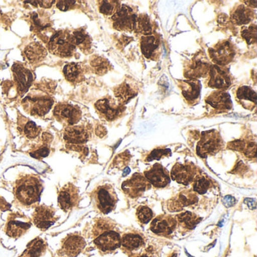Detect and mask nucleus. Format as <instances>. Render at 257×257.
I'll return each mask as SVG.
<instances>
[{
    "label": "nucleus",
    "mask_w": 257,
    "mask_h": 257,
    "mask_svg": "<svg viewBox=\"0 0 257 257\" xmlns=\"http://www.w3.org/2000/svg\"><path fill=\"white\" fill-rule=\"evenodd\" d=\"M85 239L82 236L76 234H69L62 240L61 249L58 252V256H77L85 248Z\"/></svg>",
    "instance_id": "obj_14"
},
{
    "label": "nucleus",
    "mask_w": 257,
    "mask_h": 257,
    "mask_svg": "<svg viewBox=\"0 0 257 257\" xmlns=\"http://www.w3.org/2000/svg\"><path fill=\"white\" fill-rule=\"evenodd\" d=\"M13 72L14 81L19 92H26L34 80L32 72L21 64H15L13 67Z\"/></svg>",
    "instance_id": "obj_24"
},
{
    "label": "nucleus",
    "mask_w": 257,
    "mask_h": 257,
    "mask_svg": "<svg viewBox=\"0 0 257 257\" xmlns=\"http://www.w3.org/2000/svg\"><path fill=\"white\" fill-rule=\"evenodd\" d=\"M94 244L103 252L115 250L121 245V237L116 231H105L97 235L94 240Z\"/></svg>",
    "instance_id": "obj_21"
},
{
    "label": "nucleus",
    "mask_w": 257,
    "mask_h": 257,
    "mask_svg": "<svg viewBox=\"0 0 257 257\" xmlns=\"http://www.w3.org/2000/svg\"><path fill=\"white\" fill-rule=\"evenodd\" d=\"M137 18L138 16L131 7L121 6L112 16L113 28L118 31L132 32L135 31Z\"/></svg>",
    "instance_id": "obj_8"
},
{
    "label": "nucleus",
    "mask_w": 257,
    "mask_h": 257,
    "mask_svg": "<svg viewBox=\"0 0 257 257\" xmlns=\"http://www.w3.org/2000/svg\"><path fill=\"white\" fill-rule=\"evenodd\" d=\"M114 225L112 224V222L109 219H99L94 227V236L97 237L99 234L101 233L105 232V231H109L112 230L113 228Z\"/></svg>",
    "instance_id": "obj_44"
},
{
    "label": "nucleus",
    "mask_w": 257,
    "mask_h": 257,
    "mask_svg": "<svg viewBox=\"0 0 257 257\" xmlns=\"http://www.w3.org/2000/svg\"><path fill=\"white\" fill-rule=\"evenodd\" d=\"M205 101L209 106L219 112L229 110L233 106L231 97L224 91H216L211 93L205 99Z\"/></svg>",
    "instance_id": "obj_25"
},
{
    "label": "nucleus",
    "mask_w": 257,
    "mask_h": 257,
    "mask_svg": "<svg viewBox=\"0 0 257 257\" xmlns=\"http://www.w3.org/2000/svg\"><path fill=\"white\" fill-rule=\"evenodd\" d=\"M76 3V1H58L56 6L61 11H67L73 9Z\"/></svg>",
    "instance_id": "obj_47"
},
{
    "label": "nucleus",
    "mask_w": 257,
    "mask_h": 257,
    "mask_svg": "<svg viewBox=\"0 0 257 257\" xmlns=\"http://www.w3.org/2000/svg\"><path fill=\"white\" fill-rule=\"evenodd\" d=\"M43 189V182L38 176H22L13 186L15 202L22 207H37Z\"/></svg>",
    "instance_id": "obj_1"
},
{
    "label": "nucleus",
    "mask_w": 257,
    "mask_h": 257,
    "mask_svg": "<svg viewBox=\"0 0 257 257\" xmlns=\"http://www.w3.org/2000/svg\"><path fill=\"white\" fill-rule=\"evenodd\" d=\"M210 67L211 64L204 52H198L185 66V77L188 79L205 77L208 75Z\"/></svg>",
    "instance_id": "obj_5"
},
{
    "label": "nucleus",
    "mask_w": 257,
    "mask_h": 257,
    "mask_svg": "<svg viewBox=\"0 0 257 257\" xmlns=\"http://www.w3.org/2000/svg\"><path fill=\"white\" fill-rule=\"evenodd\" d=\"M75 46H78L84 53H89L91 48V40L83 29L75 31L72 34Z\"/></svg>",
    "instance_id": "obj_33"
},
{
    "label": "nucleus",
    "mask_w": 257,
    "mask_h": 257,
    "mask_svg": "<svg viewBox=\"0 0 257 257\" xmlns=\"http://www.w3.org/2000/svg\"><path fill=\"white\" fill-rule=\"evenodd\" d=\"M93 206L99 213L106 214L115 209L118 197L111 185L104 184L96 188L91 195Z\"/></svg>",
    "instance_id": "obj_2"
},
{
    "label": "nucleus",
    "mask_w": 257,
    "mask_h": 257,
    "mask_svg": "<svg viewBox=\"0 0 257 257\" xmlns=\"http://www.w3.org/2000/svg\"><path fill=\"white\" fill-rule=\"evenodd\" d=\"M228 148L231 150L243 153L246 157H255V142H246L245 141H235L230 143L228 146Z\"/></svg>",
    "instance_id": "obj_35"
},
{
    "label": "nucleus",
    "mask_w": 257,
    "mask_h": 257,
    "mask_svg": "<svg viewBox=\"0 0 257 257\" xmlns=\"http://www.w3.org/2000/svg\"><path fill=\"white\" fill-rule=\"evenodd\" d=\"M64 138L67 144L78 147L89 140L90 132L84 125L68 126L64 130Z\"/></svg>",
    "instance_id": "obj_20"
},
{
    "label": "nucleus",
    "mask_w": 257,
    "mask_h": 257,
    "mask_svg": "<svg viewBox=\"0 0 257 257\" xmlns=\"http://www.w3.org/2000/svg\"><path fill=\"white\" fill-rule=\"evenodd\" d=\"M223 147V141L219 132L215 130L203 132L197 145V154L201 158H207L219 153Z\"/></svg>",
    "instance_id": "obj_4"
},
{
    "label": "nucleus",
    "mask_w": 257,
    "mask_h": 257,
    "mask_svg": "<svg viewBox=\"0 0 257 257\" xmlns=\"http://www.w3.org/2000/svg\"><path fill=\"white\" fill-rule=\"evenodd\" d=\"M208 75L209 80L207 85L210 88H216L219 91H224L231 85V78L228 72L219 66L211 65Z\"/></svg>",
    "instance_id": "obj_16"
},
{
    "label": "nucleus",
    "mask_w": 257,
    "mask_h": 257,
    "mask_svg": "<svg viewBox=\"0 0 257 257\" xmlns=\"http://www.w3.org/2000/svg\"><path fill=\"white\" fill-rule=\"evenodd\" d=\"M171 154V150L169 149H157V150H153L150 155H149L147 159H146L147 162H152L153 160H159L162 157L170 156Z\"/></svg>",
    "instance_id": "obj_46"
},
{
    "label": "nucleus",
    "mask_w": 257,
    "mask_h": 257,
    "mask_svg": "<svg viewBox=\"0 0 257 257\" xmlns=\"http://www.w3.org/2000/svg\"><path fill=\"white\" fill-rule=\"evenodd\" d=\"M153 211L150 207L147 206H141L137 210V216L138 220L143 224H147L153 218Z\"/></svg>",
    "instance_id": "obj_45"
},
{
    "label": "nucleus",
    "mask_w": 257,
    "mask_h": 257,
    "mask_svg": "<svg viewBox=\"0 0 257 257\" xmlns=\"http://www.w3.org/2000/svg\"><path fill=\"white\" fill-rule=\"evenodd\" d=\"M32 225L31 219L20 213H13L9 216L5 231L7 235L19 238L28 231Z\"/></svg>",
    "instance_id": "obj_7"
},
{
    "label": "nucleus",
    "mask_w": 257,
    "mask_h": 257,
    "mask_svg": "<svg viewBox=\"0 0 257 257\" xmlns=\"http://www.w3.org/2000/svg\"><path fill=\"white\" fill-rule=\"evenodd\" d=\"M42 139H43V144L33 149L32 151L31 152V156L35 159H43L47 157L50 153V144L53 139L52 135L49 133L43 134Z\"/></svg>",
    "instance_id": "obj_36"
},
{
    "label": "nucleus",
    "mask_w": 257,
    "mask_h": 257,
    "mask_svg": "<svg viewBox=\"0 0 257 257\" xmlns=\"http://www.w3.org/2000/svg\"><path fill=\"white\" fill-rule=\"evenodd\" d=\"M114 94L118 103L121 105H125L138 94V89L135 84L125 82L120 84L114 89Z\"/></svg>",
    "instance_id": "obj_26"
},
{
    "label": "nucleus",
    "mask_w": 257,
    "mask_h": 257,
    "mask_svg": "<svg viewBox=\"0 0 257 257\" xmlns=\"http://www.w3.org/2000/svg\"><path fill=\"white\" fill-rule=\"evenodd\" d=\"M48 48L53 55L61 58H67L73 55L76 46L73 43L72 34H69L67 31H61L55 33L51 37Z\"/></svg>",
    "instance_id": "obj_3"
},
{
    "label": "nucleus",
    "mask_w": 257,
    "mask_h": 257,
    "mask_svg": "<svg viewBox=\"0 0 257 257\" xmlns=\"http://www.w3.org/2000/svg\"><path fill=\"white\" fill-rule=\"evenodd\" d=\"M54 3H55V1H38L37 4H40V7L43 8L49 9L53 5L52 4Z\"/></svg>",
    "instance_id": "obj_51"
},
{
    "label": "nucleus",
    "mask_w": 257,
    "mask_h": 257,
    "mask_svg": "<svg viewBox=\"0 0 257 257\" xmlns=\"http://www.w3.org/2000/svg\"><path fill=\"white\" fill-rule=\"evenodd\" d=\"M211 186V182L207 177L203 175H197L193 181V191L197 193H206Z\"/></svg>",
    "instance_id": "obj_41"
},
{
    "label": "nucleus",
    "mask_w": 257,
    "mask_h": 257,
    "mask_svg": "<svg viewBox=\"0 0 257 257\" xmlns=\"http://www.w3.org/2000/svg\"><path fill=\"white\" fill-rule=\"evenodd\" d=\"M118 1H100L99 10L105 16H113L120 8Z\"/></svg>",
    "instance_id": "obj_42"
},
{
    "label": "nucleus",
    "mask_w": 257,
    "mask_h": 257,
    "mask_svg": "<svg viewBox=\"0 0 257 257\" xmlns=\"http://www.w3.org/2000/svg\"><path fill=\"white\" fill-rule=\"evenodd\" d=\"M197 201L196 193L191 189H186L168 201V208L171 212L181 211L185 207L193 205Z\"/></svg>",
    "instance_id": "obj_18"
},
{
    "label": "nucleus",
    "mask_w": 257,
    "mask_h": 257,
    "mask_svg": "<svg viewBox=\"0 0 257 257\" xmlns=\"http://www.w3.org/2000/svg\"><path fill=\"white\" fill-rule=\"evenodd\" d=\"M129 172H130V169H129L128 168H126L125 171H124V174H123V176L124 177V176L127 175Z\"/></svg>",
    "instance_id": "obj_53"
},
{
    "label": "nucleus",
    "mask_w": 257,
    "mask_h": 257,
    "mask_svg": "<svg viewBox=\"0 0 257 257\" xmlns=\"http://www.w3.org/2000/svg\"><path fill=\"white\" fill-rule=\"evenodd\" d=\"M121 244L127 250L133 251L139 249L144 244V239L139 234H127L121 238Z\"/></svg>",
    "instance_id": "obj_38"
},
{
    "label": "nucleus",
    "mask_w": 257,
    "mask_h": 257,
    "mask_svg": "<svg viewBox=\"0 0 257 257\" xmlns=\"http://www.w3.org/2000/svg\"><path fill=\"white\" fill-rule=\"evenodd\" d=\"M197 168L192 164H176L171 171V178L180 184L188 185L192 183L198 175Z\"/></svg>",
    "instance_id": "obj_17"
},
{
    "label": "nucleus",
    "mask_w": 257,
    "mask_h": 257,
    "mask_svg": "<svg viewBox=\"0 0 257 257\" xmlns=\"http://www.w3.org/2000/svg\"><path fill=\"white\" fill-rule=\"evenodd\" d=\"M94 106L100 116L107 121H113L119 118L125 110L124 105H121L118 100L116 101L111 97H105L99 100Z\"/></svg>",
    "instance_id": "obj_9"
},
{
    "label": "nucleus",
    "mask_w": 257,
    "mask_h": 257,
    "mask_svg": "<svg viewBox=\"0 0 257 257\" xmlns=\"http://www.w3.org/2000/svg\"><path fill=\"white\" fill-rule=\"evenodd\" d=\"M240 35L248 45L254 44L256 41V26L252 25L248 28H242Z\"/></svg>",
    "instance_id": "obj_43"
},
{
    "label": "nucleus",
    "mask_w": 257,
    "mask_h": 257,
    "mask_svg": "<svg viewBox=\"0 0 257 257\" xmlns=\"http://www.w3.org/2000/svg\"><path fill=\"white\" fill-rule=\"evenodd\" d=\"M90 65L93 71L98 76H103L108 73L110 69V64L107 60L99 56H94L90 61Z\"/></svg>",
    "instance_id": "obj_39"
},
{
    "label": "nucleus",
    "mask_w": 257,
    "mask_h": 257,
    "mask_svg": "<svg viewBox=\"0 0 257 257\" xmlns=\"http://www.w3.org/2000/svg\"><path fill=\"white\" fill-rule=\"evenodd\" d=\"M159 45H160V39L159 37L154 34L143 36L141 37V51L144 56L148 59L153 58L155 52L159 49Z\"/></svg>",
    "instance_id": "obj_31"
},
{
    "label": "nucleus",
    "mask_w": 257,
    "mask_h": 257,
    "mask_svg": "<svg viewBox=\"0 0 257 257\" xmlns=\"http://www.w3.org/2000/svg\"><path fill=\"white\" fill-rule=\"evenodd\" d=\"M177 219L171 215H160L153 219L150 229L155 234L167 236L173 233L177 227Z\"/></svg>",
    "instance_id": "obj_19"
},
{
    "label": "nucleus",
    "mask_w": 257,
    "mask_h": 257,
    "mask_svg": "<svg viewBox=\"0 0 257 257\" xmlns=\"http://www.w3.org/2000/svg\"><path fill=\"white\" fill-rule=\"evenodd\" d=\"M179 87L183 97L189 104H195L201 94V84L198 79H187L179 81Z\"/></svg>",
    "instance_id": "obj_22"
},
{
    "label": "nucleus",
    "mask_w": 257,
    "mask_h": 257,
    "mask_svg": "<svg viewBox=\"0 0 257 257\" xmlns=\"http://www.w3.org/2000/svg\"><path fill=\"white\" fill-rule=\"evenodd\" d=\"M255 17L254 12L243 5L237 6L231 13L230 20L234 25H246L252 22Z\"/></svg>",
    "instance_id": "obj_28"
},
{
    "label": "nucleus",
    "mask_w": 257,
    "mask_h": 257,
    "mask_svg": "<svg viewBox=\"0 0 257 257\" xmlns=\"http://www.w3.org/2000/svg\"><path fill=\"white\" fill-rule=\"evenodd\" d=\"M237 101L245 109L252 110L256 106V93L247 86L240 87L236 92Z\"/></svg>",
    "instance_id": "obj_27"
},
{
    "label": "nucleus",
    "mask_w": 257,
    "mask_h": 257,
    "mask_svg": "<svg viewBox=\"0 0 257 257\" xmlns=\"http://www.w3.org/2000/svg\"><path fill=\"white\" fill-rule=\"evenodd\" d=\"M25 54L30 62L38 64L45 59L47 55V50L41 43L34 42L25 48Z\"/></svg>",
    "instance_id": "obj_29"
},
{
    "label": "nucleus",
    "mask_w": 257,
    "mask_h": 257,
    "mask_svg": "<svg viewBox=\"0 0 257 257\" xmlns=\"http://www.w3.org/2000/svg\"><path fill=\"white\" fill-rule=\"evenodd\" d=\"M9 209H10V204L6 201L4 198L0 197V210L5 211V210H9Z\"/></svg>",
    "instance_id": "obj_50"
},
{
    "label": "nucleus",
    "mask_w": 257,
    "mask_h": 257,
    "mask_svg": "<svg viewBox=\"0 0 257 257\" xmlns=\"http://www.w3.org/2000/svg\"><path fill=\"white\" fill-rule=\"evenodd\" d=\"M201 220V218L198 217V215L186 211L177 216V222L183 229L192 230L195 228Z\"/></svg>",
    "instance_id": "obj_34"
},
{
    "label": "nucleus",
    "mask_w": 257,
    "mask_h": 257,
    "mask_svg": "<svg viewBox=\"0 0 257 257\" xmlns=\"http://www.w3.org/2000/svg\"><path fill=\"white\" fill-rule=\"evenodd\" d=\"M209 56L214 65L223 67L231 63L235 55L234 46L229 41L219 42L216 46L208 49Z\"/></svg>",
    "instance_id": "obj_6"
},
{
    "label": "nucleus",
    "mask_w": 257,
    "mask_h": 257,
    "mask_svg": "<svg viewBox=\"0 0 257 257\" xmlns=\"http://www.w3.org/2000/svg\"><path fill=\"white\" fill-rule=\"evenodd\" d=\"M19 124V130L28 139H35L41 132V128L28 118H23V121H20Z\"/></svg>",
    "instance_id": "obj_37"
},
{
    "label": "nucleus",
    "mask_w": 257,
    "mask_h": 257,
    "mask_svg": "<svg viewBox=\"0 0 257 257\" xmlns=\"http://www.w3.org/2000/svg\"><path fill=\"white\" fill-rule=\"evenodd\" d=\"M135 257H147V255H140V256H135Z\"/></svg>",
    "instance_id": "obj_54"
},
{
    "label": "nucleus",
    "mask_w": 257,
    "mask_h": 257,
    "mask_svg": "<svg viewBox=\"0 0 257 257\" xmlns=\"http://www.w3.org/2000/svg\"><path fill=\"white\" fill-rule=\"evenodd\" d=\"M129 159H130V156H129L127 152V153H122V154H120L119 156H117V157L115 158L114 164H115L116 166H119V168H121V166L125 165V164L128 162Z\"/></svg>",
    "instance_id": "obj_48"
},
{
    "label": "nucleus",
    "mask_w": 257,
    "mask_h": 257,
    "mask_svg": "<svg viewBox=\"0 0 257 257\" xmlns=\"http://www.w3.org/2000/svg\"><path fill=\"white\" fill-rule=\"evenodd\" d=\"M58 206L64 212L71 211L79 206L80 202L79 189L72 184L67 183L58 192Z\"/></svg>",
    "instance_id": "obj_11"
},
{
    "label": "nucleus",
    "mask_w": 257,
    "mask_h": 257,
    "mask_svg": "<svg viewBox=\"0 0 257 257\" xmlns=\"http://www.w3.org/2000/svg\"><path fill=\"white\" fill-rule=\"evenodd\" d=\"M48 252L47 243L40 237L30 242L20 257H45Z\"/></svg>",
    "instance_id": "obj_30"
},
{
    "label": "nucleus",
    "mask_w": 257,
    "mask_h": 257,
    "mask_svg": "<svg viewBox=\"0 0 257 257\" xmlns=\"http://www.w3.org/2000/svg\"><path fill=\"white\" fill-rule=\"evenodd\" d=\"M146 178L150 184L158 188H163L170 183L168 171L160 164H156L150 170L144 173Z\"/></svg>",
    "instance_id": "obj_23"
},
{
    "label": "nucleus",
    "mask_w": 257,
    "mask_h": 257,
    "mask_svg": "<svg viewBox=\"0 0 257 257\" xmlns=\"http://www.w3.org/2000/svg\"><path fill=\"white\" fill-rule=\"evenodd\" d=\"M235 202L236 201L234 197L230 196V195H227L223 198V204L226 207H232L235 204Z\"/></svg>",
    "instance_id": "obj_49"
},
{
    "label": "nucleus",
    "mask_w": 257,
    "mask_h": 257,
    "mask_svg": "<svg viewBox=\"0 0 257 257\" xmlns=\"http://www.w3.org/2000/svg\"><path fill=\"white\" fill-rule=\"evenodd\" d=\"M56 209L46 205L37 206L32 215L33 223L40 228L46 231L58 220Z\"/></svg>",
    "instance_id": "obj_12"
},
{
    "label": "nucleus",
    "mask_w": 257,
    "mask_h": 257,
    "mask_svg": "<svg viewBox=\"0 0 257 257\" xmlns=\"http://www.w3.org/2000/svg\"><path fill=\"white\" fill-rule=\"evenodd\" d=\"M64 74L66 79L71 83H79L84 80L85 70L79 64H67L64 67Z\"/></svg>",
    "instance_id": "obj_32"
},
{
    "label": "nucleus",
    "mask_w": 257,
    "mask_h": 257,
    "mask_svg": "<svg viewBox=\"0 0 257 257\" xmlns=\"http://www.w3.org/2000/svg\"><path fill=\"white\" fill-rule=\"evenodd\" d=\"M135 31L138 34L143 36L151 35L153 33V27H152L150 18L147 15L138 16Z\"/></svg>",
    "instance_id": "obj_40"
},
{
    "label": "nucleus",
    "mask_w": 257,
    "mask_h": 257,
    "mask_svg": "<svg viewBox=\"0 0 257 257\" xmlns=\"http://www.w3.org/2000/svg\"><path fill=\"white\" fill-rule=\"evenodd\" d=\"M54 115L60 123L73 126L80 121L82 112L78 106L67 103H60L54 109Z\"/></svg>",
    "instance_id": "obj_13"
},
{
    "label": "nucleus",
    "mask_w": 257,
    "mask_h": 257,
    "mask_svg": "<svg viewBox=\"0 0 257 257\" xmlns=\"http://www.w3.org/2000/svg\"><path fill=\"white\" fill-rule=\"evenodd\" d=\"M244 203L247 204L249 208L254 209L255 207V201L254 199H250V198H246L244 200Z\"/></svg>",
    "instance_id": "obj_52"
},
{
    "label": "nucleus",
    "mask_w": 257,
    "mask_h": 257,
    "mask_svg": "<svg viewBox=\"0 0 257 257\" xmlns=\"http://www.w3.org/2000/svg\"><path fill=\"white\" fill-rule=\"evenodd\" d=\"M24 108L27 112L33 115L43 116L48 113L52 105L53 100L49 96H28L23 101Z\"/></svg>",
    "instance_id": "obj_10"
},
{
    "label": "nucleus",
    "mask_w": 257,
    "mask_h": 257,
    "mask_svg": "<svg viewBox=\"0 0 257 257\" xmlns=\"http://www.w3.org/2000/svg\"><path fill=\"white\" fill-rule=\"evenodd\" d=\"M151 184L143 174L137 173L129 180L122 183L123 192L131 198L141 196L146 190L150 189Z\"/></svg>",
    "instance_id": "obj_15"
}]
</instances>
